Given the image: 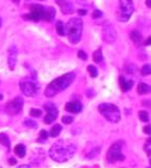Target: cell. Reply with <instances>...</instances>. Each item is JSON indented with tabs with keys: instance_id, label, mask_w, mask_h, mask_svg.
I'll list each match as a JSON object with an SVG mask.
<instances>
[{
	"instance_id": "obj_1",
	"label": "cell",
	"mask_w": 151,
	"mask_h": 168,
	"mask_svg": "<svg viewBox=\"0 0 151 168\" xmlns=\"http://www.w3.org/2000/svg\"><path fill=\"white\" fill-rule=\"evenodd\" d=\"M76 151V146L72 143H65L63 141H58L52 146L49 154L54 161L62 163L69 161L74 156Z\"/></svg>"
},
{
	"instance_id": "obj_2",
	"label": "cell",
	"mask_w": 151,
	"mask_h": 168,
	"mask_svg": "<svg viewBox=\"0 0 151 168\" xmlns=\"http://www.w3.org/2000/svg\"><path fill=\"white\" fill-rule=\"evenodd\" d=\"M74 79H75V73H74V71L63 75V76L59 77V78H56L48 85L46 92H44V95H46L48 98L54 97L56 94L62 92V90H65L67 87L70 86V84L74 81Z\"/></svg>"
},
{
	"instance_id": "obj_3",
	"label": "cell",
	"mask_w": 151,
	"mask_h": 168,
	"mask_svg": "<svg viewBox=\"0 0 151 168\" xmlns=\"http://www.w3.org/2000/svg\"><path fill=\"white\" fill-rule=\"evenodd\" d=\"M55 9L52 6H44L41 4H31L30 5V13L25 14L23 17L28 20H44L51 21L55 16Z\"/></svg>"
},
{
	"instance_id": "obj_4",
	"label": "cell",
	"mask_w": 151,
	"mask_h": 168,
	"mask_svg": "<svg viewBox=\"0 0 151 168\" xmlns=\"http://www.w3.org/2000/svg\"><path fill=\"white\" fill-rule=\"evenodd\" d=\"M84 28V22L80 18H73L65 25L66 34L68 35V38L71 43L76 44L81 39Z\"/></svg>"
},
{
	"instance_id": "obj_5",
	"label": "cell",
	"mask_w": 151,
	"mask_h": 168,
	"mask_svg": "<svg viewBox=\"0 0 151 168\" xmlns=\"http://www.w3.org/2000/svg\"><path fill=\"white\" fill-rule=\"evenodd\" d=\"M98 111L109 122L116 123L121 119V111L116 105L112 103H103L98 105Z\"/></svg>"
},
{
	"instance_id": "obj_6",
	"label": "cell",
	"mask_w": 151,
	"mask_h": 168,
	"mask_svg": "<svg viewBox=\"0 0 151 168\" xmlns=\"http://www.w3.org/2000/svg\"><path fill=\"white\" fill-rule=\"evenodd\" d=\"M133 11H134V6L132 0H120V6H118L117 10L116 18H117L118 21L126 22V21L130 19Z\"/></svg>"
},
{
	"instance_id": "obj_7",
	"label": "cell",
	"mask_w": 151,
	"mask_h": 168,
	"mask_svg": "<svg viewBox=\"0 0 151 168\" xmlns=\"http://www.w3.org/2000/svg\"><path fill=\"white\" fill-rule=\"evenodd\" d=\"M121 148H123V142L118 141L113 144L109 148L107 153V161L109 163H115L117 161H124L125 156L121 153Z\"/></svg>"
},
{
	"instance_id": "obj_8",
	"label": "cell",
	"mask_w": 151,
	"mask_h": 168,
	"mask_svg": "<svg viewBox=\"0 0 151 168\" xmlns=\"http://www.w3.org/2000/svg\"><path fill=\"white\" fill-rule=\"evenodd\" d=\"M19 85H20L21 92H22L26 97H33V96H35L37 90L39 88V85L37 84L35 81L29 80V79H22L19 82Z\"/></svg>"
},
{
	"instance_id": "obj_9",
	"label": "cell",
	"mask_w": 151,
	"mask_h": 168,
	"mask_svg": "<svg viewBox=\"0 0 151 168\" xmlns=\"http://www.w3.org/2000/svg\"><path fill=\"white\" fill-rule=\"evenodd\" d=\"M116 30L114 28V26L111 24V22L109 21H106L103 26V38L107 43L112 44L113 42H115L116 40Z\"/></svg>"
},
{
	"instance_id": "obj_10",
	"label": "cell",
	"mask_w": 151,
	"mask_h": 168,
	"mask_svg": "<svg viewBox=\"0 0 151 168\" xmlns=\"http://www.w3.org/2000/svg\"><path fill=\"white\" fill-rule=\"evenodd\" d=\"M23 105V100L20 97H16L15 99L9 101L5 105V111L9 114H17L21 111Z\"/></svg>"
},
{
	"instance_id": "obj_11",
	"label": "cell",
	"mask_w": 151,
	"mask_h": 168,
	"mask_svg": "<svg viewBox=\"0 0 151 168\" xmlns=\"http://www.w3.org/2000/svg\"><path fill=\"white\" fill-rule=\"evenodd\" d=\"M44 108H46L48 114H46V117H44L43 121L46 124H51L56 120L57 116H58V110H57L56 106H55L53 103H47L46 105H44Z\"/></svg>"
},
{
	"instance_id": "obj_12",
	"label": "cell",
	"mask_w": 151,
	"mask_h": 168,
	"mask_svg": "<svg viewBox=\"0 0 151 168\" xmlns=\"http://www.w3.org/2000/svg\"><path fill=\"white\" fill-rule=\"evenodd\" d=\"M17 47L15 45H12L9 49V52H7V63H9V67L11 71L15 68L16 62H17Z\"/></svg>"
},
{
	"instance_id": "obj_13",
	"label": "cell",
	"mask_w": 151,
	"mask_h": 168,
	"mask_svg": "<svg viewBox=\"0 0 151 168\" xmlns=\"http://www.w3.org/2000/svg\"><path fill=\"white\" fill-rule=\"evenodd\" d=\"M56 3L59 5L60 9H62V12L63 14H73L75 11H74V6L70 2L66 1V0H56Z\"/></svg>"
},
{
	"instance_id": "obj_14",
	"label": "cell",
	"mask_w": 151,
	"mask_h": 168,
	"mask_svg": "<svg viewBox=\"0 0 151 168\" xmlns=\"http://www.w3.org/2000/svg\"><path fill=\"white\" fill-rule=\"evenodd\" d=\"M66 110L72 114H78L83 110V105H81V103L76 102V101H74V102H69L66 104Z\"/></svg>"
},
{
	"instance_id": "obj_15",
	"label": "cell",
	"mask_w": 151,
	"mask_h": 168,
	"mask_svg": "<svg viewBox=\"0 0 151 168\" xmlns=\"http://www.w3.org/2000/svg\"><path fill=\"white\" fill-rule=\"evenodd\" d=\"M130 38L132 40L135 46L140 47L143 43V37H142V34L140 33L139 31H132L131 34H130Z\"/></svg>"
},
{
	"instance_id": "obj_16",
	"label": "cell",
	"mask_w": 151,
	"mask_h": 168,
	"mask_svg": "<svg viewBox=\"0 0 151 168\" xmlns=\"http://www.w3.org/2000/svg\"><path fill=\"white\" fill-rule=\"evenodd\" d=\"M133 86V81L132 80H126L123 76L121 77V88L124 92H128L129 89L132 88Z\"/></svg>"
},
{
	"instance_id": "obj_17",
	"label": "cell",
	"mask_w": 151,
	"mask_h": 168,
	"mask_svg": "<svg viewBox=\"0 0 151 168\" xmlns=\"http://www.w3.org/2000/svg\"><path fill=\"white\" fill-rule=\"evenodd\" d=\"M0 144L5 146L9 150L11 149V141H10V138L7 137V134H3V132L0 134Z\"/></svg>"
},
{
	"instance_id": "obj_18",
	"label": "cell",
	"mask_w": 151,
	"mask_h": 168,
	"mask_svg": "<svg viewBox=\"0 0 151 168\" xmlns=\"http://www.w3.org/2000/svg\"><path fill=\"white\" fill-rule=\"evenodd\" d=\"M14 151L15 153L17 154L19 158H23V157L25 156V146L23 145V144H18V145L15 146L14 148Z\"/></svg>"
},
{
	"instance_id": "obj_19",
	"label": "cell",
	"mask_w": 151,
	"mask_h": 168,
	"mask_svg": "<svg viewBox=\"0 0 151 168\" xmlns=\"http://www.w3.org/2000/svg\"><path fill=\"white\" fill-rule=\"evenodd\" d=\"M150 92V85L147 83H140L137 86V93L140 95H145Z\"/></svg>"
},
{
	"instance_id": "obj_20",
	"label": "cell",
	"mask_w": 151,
	"mask_h": 168,
	"mask_svg": "<svg viewBox=\"0 0 151 168\" xmlns=\"http://www.w3.org/2000/svg\"><path fill=\"white\" fill-rule=\"evenodd\" d=\"M62 127L60 126L59 124H55L54 126L52 127L51 131H50V136H51V137H53V138L57 137V136L60 134V131H62Z\"/></svg>"
},
{
	"instance_id": "obj_21",
	"label": "cell",
	"mask_w": 151,
	"mask_h": 168,
	"mask_svg": "<svg viewBox=\"0 0 151 168\" xmlns=\"http://www.w3.org/2000/svg\"><path fill=\"white\" fill-rule=\"evenodd\" d=\"M104 59V57H103V52H102V49H98L96 50V52L93 54V60L94 62L96 63H100Z\"/></svg>"
},
{
	"instance_id": "obj_22",
	"label": "cell",
	"mask_w": 151,
	"mask_h": 168,
	"mask_svg": "<svg viewBox=\"0 0 151 168\" xmlns=\"http://www.w3.org/2000/svg\"><path fill=\"white\" fill-rule=\"evenodd\" d=\"M56 30L59 36H65L66 30H65V24L62 23V21H57L56 23Z\"/></svg>"
},
{
	"instance_id": "obj_23",
	"label": "cell",
	"mask_w": 151,
	"mask_h": 168,
	"mask_svg": "<svg viewBox=\"0 0 151 168\" xmlns=\"http://www.w3.org/2000/svg\"><path fill=\"white\" fill-rule=\"evenodd\" d=\"M100 153V148L99 147H96V148H93L91 151H89V153L87 154V157L90 159H94V158H96L97 156Z\"/></svg>"
},
{
	"instance_id": "obj_24",
	"label": "cell",
	"mask_w": 151,
	"mask_h": 168,
	"mask_svg": "<svg viewBox=\"0 0 151 168\" xmlns=\"http://www.w3.org/2000/svg\"><path fill=\"white\" fill-rule=\"evenodd\" d=\"M139 118L141 121L143 122H148L149 121V114H148L147 111H145V110H141L139 113Z\"/></svg>"
},
{
	"instance_id": "obj_25",
	"label": "cell",
	"mask_w": 151,
	"mask_h": 168,
	"mask_svg": "<svg viewBox=\"0 0 151 168\" xmlns=\"http://www.w3.org/2000/svg\"><path fill=\"white\" fill-rule=\"evenodd\" d=\"M88 71H89L90 76H91L92 78H96L97 75H98V71H97L96 67L93 66V65H89L88 66Z\"/></svg>"
},
{
	"instance_id": "obj_26",
	"label": "cell",
	"mask_w": 151,
	"mask_h": 168,
	"mask_svg": "<svg viewBox=\"0 0 151 168\" xmlns=\"http://www.w3.org/2000/svg\"><path fill=\"white\" fill-rule=\"evenodd\" d=\"M49 138V134L46 130H41L40 134H39V139H38V142H44L47 141V139Z\"/></svg>"
},
{
	"instance_id": "obj_27",
	"label": "cell",
	"mask_w": 151,
	"mask_h": 168,
	"mask_svg": "<svg viewBox=\"0 0 151 168\" xmlns=\"http://www.w3.org/2000/svg\"><path fill=\"white\" fill-rule=\"evenodd\" d=\"M142 75L143 76H149L151 73V68H150V64H146L142 67Z\"/></svg>"
},
{
	"instance_id": "obj_28",
	"label": "cell",
	"mask_w": 151,
	"mask_h": 168,
	"mask_svg": "<svg viewBox=\"0 0 151 168\" xmlns=\"http://www.w3.org/2000/svg\"><path fill=\"white\" fill-rule=\"evenodd\" d=\"M41 110L40 109H36V108H32L30 111V116L34 117V118H37V117H40L41 116Z\"/></svg>"
},
{
	"instance_id": "obj_29",
	"label": "cell",
	"mask_w": 151,
	"mask_h": 168,
	"mask_svg": "<svg viewBox=\"0 0 151 168\" xmlns=\"http://www.w3.org/2000/svg\"><path fill=\"white\" fill-rule=\"evenodd\" d=\"M25 123L26 126L30 127V128H36V127H37V123H36L35 121H33V120H30V119L25 120Z\"/></svg>"
},
{
	"instance_id": "obj_30",
	"label": "cell",
	"mask_w": 151,
	"mask_h": 168,
	"mask_svg": "<svg viewBox=\"0 0 151 168\" xmlns=\"http://www.w3.org/2000/svg\"><path fill=\"white\" fill-rule=\"evenodd\" d=\"M77 56H78L79 59H81V60H84V61H86L87 59H88V55H87L86 53H85V50H78Z\"/></svg>"
},
{
	"instance_id": "obj_31",
	"label": "cell",
	"mask_w": 151,
	"mask_h": 168,
	"mask_svg": "<svg viewBox=\"0 0 151 168\" xmlns=\"http://www.w3.org/2000/svg\"><path fill=\"white\" fill-rule=\"evenodd\" d=\"M62 123H65V124H71L73 122V118L70 116H65L62 118Z\"/></svg>"
},
{
	"instance_id": "obj_32",
	"label": "cell",
	"mask_w": 151,
	"mask_h": 168,
	"mask_svg": "<svg viewBox=\"0 0 151 168\" xmlns=\"http://www.w3.org/2000/svg\"><path fill=\"white\" fill-rule=\"evenodd\" d=\"M100 17H103V13L100 12L99 10L94 11L93 15H92V18H93V19H98V18H100Z\"/></svg>"
},
{
	"instance_id": "obj_33",
	"label": "cell",
	"mask_w": 151,
	"mask_h": 168,
	"mask_svg": "<svg viewBox=\"0 0 151 168\" xmlns=\"http://www.w3.org/2000/svg\"><path fill=\"white\" fill-rule=\"evenodd\" d=\"M145 150H146V153L148 154V157L150 158V139L148 140L146 146H145Z\"/></svg>"
},
{
	"instance_id": "obj_34",
	"label": "cell",
	"mask_w": 151,
	"mask_h": 168,
	"mask_svg": "<svg viewBox=\"0 0 151 168\" xmlns=\"http://www.w3.org/2000/svg\"><path fill=\"white\" fill-rule=\"evenodd\" d=\"M9 163H10L11 165H15V164H16V160H15L14 158H10V159H9Z\"/></svg>"
},
{
	"instance_id": "obj_35",
	"label": "cell",
	"mask_w": 151,
	"mask_h": 168,
	"mask_svg": "<svg viewBox=\"0 0 151 168\" xmlns=\"http://www.w3.org/2000/svg\"><path fill=\"white\" fill-rule=\"evenodd\" d=\"M144 131L146 132L147 135H150V126H149V125L145 127V128H144Z\"/></svg>"
},
{
	"instance_id": "obj_36",
	"label": "cell",
	"mask_w": 151,
	"mask_h": 168,
	"mask_svg": "<svg viewBox=\"0 0 151 168\" xmlns=\"http://www.w3.org/2000/svg\"><path fill=\"white\" fill-rule=\"evenodd\" d=\"M78 14H79V16H84V15H86V14H87V11H85V10H79V11H78Z\"/></svg>"
},
{
	"instance_id": "obj_37",
	"label": "cell",
	"mask_w": 151,
	"mask_h": 168,
	"mask_svg": "<svg viewBox=\"0 0 151 168\" xmlns=\"http://www.w3.org/2000/svg\"><path fill=\"white\" fill-rule=\"evenodd\" d=\"M145 44H146V45H150V37H148V39L146 40V42H145Z\"/></svg>"
},
{
	"instance_id": "obj_38",
	"label": "cell",
	"mask_w": 151,
	"mask_h": 168,
	"mask_svg": "<svg viewBox=\"0 0 151 168\" xmlns=\"http://www.w3.org/2000/svg\"><path fill=\"white\" fill-rule=\"evenodd\" d=\"M146 4L148 5V7L151 6V3H150V0H146Z\"/></svg>"
},
{
	"instance_id": "obj_39",
	"label": "cell",
	"mask_w": 151,
	"mask_h": 168,
	"mask_svg": "<svg viewBox=\"0 0 151 168\" xmlns=\"http://www.w3.org/2000/svg\"><path fill=\"white\" fill-rule=\"evenodd\" d=\"M20 167H30V165H21Z\"/></svg>"
},
{
	"instance_id": "obj_40",
	"label": "cell",
	"mask_w": 151,
	"mask_h": 168,
	"mask_svg": "<svg viewBox=\"0 0 151 168\" xmlns=\"http://www.w3.org/2000/svg\"><path fill=\"white\" fill-rule=\"evenodd\" d=\"M0 26H1V19H0Z\"/></svg>"
},
{
	"instance_id": "obj_41",
	"label": "cell",
	"mask_w": 151,
	"mask_h": 168,
	"mask_svg": "<svg viewBox=\"0 0 151 168\" xmlns=\"http://www.w3.org/2000/svg\"><path fill=\"white\" fill-rule=\"evenodd\" d=\"M2 99V96H0V100H1Z\"/></svg>"
}]
</instances>
